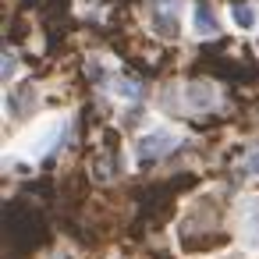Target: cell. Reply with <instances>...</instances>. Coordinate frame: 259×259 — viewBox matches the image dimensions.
Segmentation results:
<instances>
[{
    "label": "cell",
    "instance_id": "obj_3",
    "mask_svg": "<svg viewBox=\"0 0 259 259\" xmlns=\"http://www.w3.org/2000/svg\"><path fill=\"white\" fill-rule=\"evenodd\" d=\"M181 8H185V0H149V29L174 43L181 36Z\"/></svg>",
    "mask_w": 259,
    "mask_h": 259
},
{
    "label": "cell",
    "instance_id": "obj_7",
    "mask_svg": "<svg viewBox=\"0 0 259 259\" xmlns=\"http://www.w3.org/2000/svg\"><path fill=\"white\" fill-rule=\"evenodd\" d=\"M231 25L238 32H255V25H259V4H234L231 8Z\"/></svg>",
    "mask_w": 259,
    "mask_h": 259
},
{
    "label": "cell",
    "instance_id": "obj_12",
    "mask_svg": "<svg viewBox=\"0 0 259 259\" xmlns=\"http://www.w3.org/2000/svg\"><path fill=\"white\" fill-rule=\"evenodd\" d=\"M18 75V57H11V50H4V82H11Z\"/></svg>",
    "mask_w": 259,
    "mask_h": 259
},
{
    "label": "cell",
    "instance_id": "obj_5",
    "mask_svg": "<svg viewBox=\"0 0 259 259\" xmlns=\"http://www.w3.org/2000/svg\"><path fill=\"white\" fill-rule=\"evenodd\" d=\"M217 103H220V89H217L213 82L195 78V82H185V85H181V107H185V110L206 114V110H213Z\"/></svg>",
    "mask_w": 259,
    "mask_h": 259
},
{
    "label": "cell",
    "instance_id": "obj_2",
    "mask_svg": "<svg viewBox=\"0 0 259 259\" xmlns=\"http://www.w3.org/2000/svg\"><path fill=\"white\" fill-rule=\"evenodd\" d=\"M181 142H185L181 132L156 124V128H149V132H142V135L135 139V163H139V167H149V163L163 160L167 153H174Z\"/></svg>",
    "mask_w": 259,
    "mask_h": 259
},
{
    "label": "cell",
    "instance_id": "obj_8",
    "mask_svg": "<svg viewBox=\"0 0 259 259\" xmlns=\"http://www.w3.org/2000/svg\"><path fill=\"white\" fill-rule=\"evenodd\" d=\"M36 103H39V100H36V85H25V89H18V93H11V96H8V114L25 117Z\"/></svg>",
    "mask_w": 259,
    "mask_h": 259
},
{
    "label": "cell",
    "instance_id": "obj_1",
    "mask_svg": "<svg viewBox=\"0 0 259 259\" xmlns=\"http://www.w3.org/2000/svg\"><path fill=\"white\" fill-rule=\"evenodd\" d=\"M68 114H50V117H43V121H36L22 139H18V153H25V156H32V160H39V156H50L61 142H64V135H68Z\"/></svg>",
    "mask_w": 259,
    "mask_h": 259
},
{
    "label": "cell",
    "instance_id": "obj_10",
    "mask_svg": "<svg viewBox=\"0 0 259 259\" xmlns=\"http://www.w3.org/2000/svg\"><path fill=\"white\" fill-rule=\"evenodd\" d=\"M110 93H114L117 100H128V103H132V100H139L142 85H139V82H132V78H114V82H110Z\"/></svg>",
    "mask_w": 259,
    "mask_h": 259
},
{
    "label": "cell",
    "instance_id": "obj_9",
    "mask_svg": "<svg viewBox=\"0 0 259 259\" xmlns=\"http://www.w3.org/2000/svg\"><path fill=\"white\" fill-rule=\"evenodd\" d=\"M238 178H259V139L248 146V153L238 163Z\"/></svg>",
    "mask_w": 259,
    "mask_h": 259
},
{
    "label": "cell",
    "instance_id": "obj_11",
    "mask_svg": "<svg viewBox=\"0 0 259 259\" xmlns=\"http://www.w3.org/2000/svg\"><path fill=\"white\" fill-rule=\"evenodd\" d=\"M89 78L100 82V85H110V82H114V78H110V68H107L100 57H89Z\"/></svg>",
    "mask_w": 259,
    "mask_h": 259
},
{
    "label": "cell",
    "instance_id": "obj_13",
    "mask_svg": "<svg viewBox=\"0 0 259 259\" xmlns=\"http://www.w3.org/2000/svg\"><path fill=\"white\" fill-rule=\"evenodd\" d=\"M255 47H259V32H255Z\"/></svg>",
    "mask_w": 259,
    "mask_h": 259
},
{
    "label": "cell",
    "instance_id": "obj_4",
    "mask_svg": "<svg viewBox=\"0 0 259 259\" xmlns=\"http://www.w3.org/2000/svg\"><path fill=\"white\" fill-rule=\"evenodd\" d=\"M238 238L248 252H259V192L238 199Z\"/></svg>",
    "mask_w": 259,
    "mask_h": 259
},
{
    "label": "cell",
    "instance_id": "obj_6",
    "mask_svg": "<svg viewBox=\"0 0 259 259\" xmlns=\"http://www.w3.org/2000/svg\"><path fill=\"white\" fill-rule=\"evenodd\" d=\"M188 29H192V36H199V39H209V36L220 32V22H217V15H213L206 4H195V8L188 11Z\"/></svg>",
    "mask_w": 259,
    "mask_h": 259
}]
</instances>
